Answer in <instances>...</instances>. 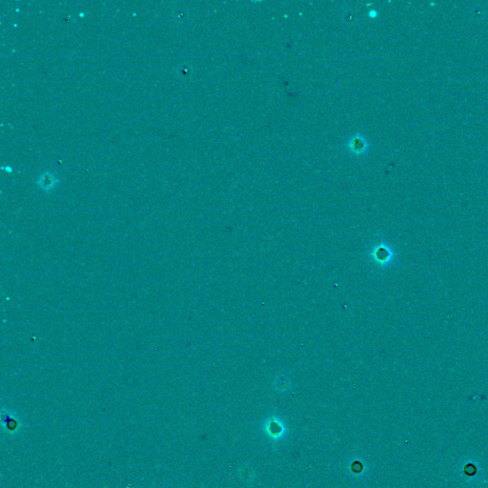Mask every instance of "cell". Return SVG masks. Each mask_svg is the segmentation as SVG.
Segmentation results:
<instances>
[{"instance_id":"6da1fadb","label":"cell","mask_w":488,"mask_h":488,"mask_svg":"<svg viewBox=\"0 0 488 488\" xmlns=\"http://www.w3.org/2000/svg\"><path fill=\"white\" fill-rule=\"evenodd\" d=\"M1 424L3 431L10 436H15L21 429V421L17 413L11 411L7 408H2L1 411Z\"/></svg>"},{"instance_id":"7a4b0ae2","label":"cell","mask_w":488,"mask_h":488,"mask_svg":"<svg viewBox=\"0 0 488 488\" xmlns=\"http://www.w3.org/2000/svg\"><path fill=\"white\" fill-rule=\"evenodd\" d=\"M370 257L377 265H386L390 261L392 257V253H391V250L384 243H381L371 250Z\"/></svg>"},{"instance_id":"3957f363","label":"cell","mask_w":488,"mask_h":488,"mask_svg":"<svg viewBox=\"0 0 488 488\" xmlns=\"http://www.w3.org/2000/svg\"><path fill=\"white\" fill-rule=\"evenodd\" d=\"M264 429L268 436L272 439H280L284 434L283 422L278 418H270L265 421Z\"/></svg>"},{"instance_id":"277c9868","label":"cell","mask_w":488,"mask_h":488,"mask_svg":"<svg viewBox=\"0 0 488 488\" xmlns=\"http://www.w3.org/2000/svg\"><path fill=\"white\" fill-rule=\"evenodd\" d=\"M348 146L354 154H361L362 152H364L365 148H367V144L362 137L352 138Z\"/></svg>"},{"instance_id":"5b68a950","label":"cell","mask_w":488,"mask_h":488,"mask_svg":"<svg viewBox=\"0 0 488 488\" xmlns=\"http://www.w3.org/2000/svg\"><path fill=\"white\" fill-rule=\"evenodd\" d=\"M55 182H56V180H55V179L52 177H50L48 175H45V176H43L42 178L39 180V185L43 189H45V190H49V189L53 187Z\"/></svg>"}]
</instances>
